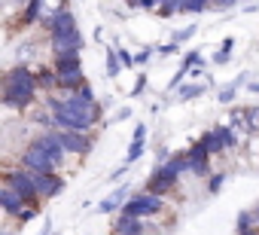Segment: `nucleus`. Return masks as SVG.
<instances>
[{
  "label": "nucleus",
  "instance_id": "nucleus-1",
  "mask_svg": "<svg viewBox=\"0 0 259 235\" xmlns=\"http://www.w3.org/2000/svg\"><path fill=\"white\" fill-rule=\"evenodd\" d=\"M49 107H52V123L61 126V129H79V132H89V129L98 123V116H101L98 101L79 95L76 89H70L67 98H52Z\"/></svg>",
  "mask_w": 259,
  "mask_h": 235
},
{
  "label": "nucleus",
  "instance_id": "nucleus-2",
  "mask_svg": "<svg viewBox=\"0 0 259 235\" xmlns=\"http://www.w3.org/2000/svg\"><path fill=\"white\" fill-rule=\"evenodd\" d=\"M34 92H37V80L25 64H16V67L7 70V76H4V104H10L16 110H25L34 101Z\"/></svg>",
  "mask_w": 259,
  "mask_h": 235
},
{
  "label": "nucleus",
  "instance_id": "nucleus-3",
  "mask_svg": "<svg viewBox=\"0 0 259 235\" xmlns=\"http://www.w3.org/2000/svg\"><path fill=\"white\" fill-rule=\"evenodd\" d=\"M165 205H162V195H156V192H138V195H132L125 205H122V214L125 217H156L159 211H162Z\"/></svg>",
  "mask_w": 259,
  "mask_h": 235
},
{
  "label": "nucleus",
  "instance_id": "nucleus-4",
  "mask_svg": "<svg viewBox=\"0 0 259 235\" xmlns=\"http://www.w3.org/2000/svg\"><path fill=\"white\" fill-rule=\"evenodd\" d=\"M55 80H58V86H64V89H73V86L85 83V80H82L79 55H55Z\"/></svg>",
  "mask_w": 259,
  "mask_h": 235
},
{
  "label": "nucleus",
  "instance_id": "nucleus-5",
  "mask_svg": "<svg viewBox=\"0 0 259 235\" xmlns=\"http://www.w3.org/2000/svg\"><path fill=\"white\" fill-rule=\"evenodd\" d=\"M0 205H4V211L16 214V217H19V220H25V223L37 217V211L28 205V199H25V195H22L13 183H7L4 189H0Z\"/></svg>",
  "mask_w": 259,
  "mask_h": 235
},
{
  "label": "nucleus",
  "instance_id": "nucleus-6",
  "mask_svg": "<svg viewBox=\"0 0 259 235\" xmlns=\"http://www.w3.org/2000/svg\"><path fill=\"white\" fill-rule=\"evenodd\" d=\"M177 171L165 162V165H159L153 174H150V180H147V189L150 192H156V195H165V192H171V186H177Z\"/></svg>",
  "mask_w": 259,
  "mask_h": 235
},
{
  "label": "nucleus",
  "instance_id": "nucleus-7",
  "mask_svg": "<svg viewBox=\"0 0 259 235\" xmlns=\"http://www.w3.org/2000/svg\"><path fill=\"white\" fill-rule=\"evenodd\" d=\"M82 34H79V28L76 31H67V34H52V52L55 55H79V49H82Z\"/></svg>",
  "mask_w": 259,
  "mask_h": 235
},
{
  "label": "nucleus",
  "instance_id": "nucleus-8",
  "mask_svg": "<svg viewBox=\"0 0 259 235\" xmlns=\"http://www.w3.org/2000/svg\"><path fill=\"white\" fill-rule=\"evenodd\" d=\"M22 165H25L28 171H55V168H58V162H55L46 150H40V147H34V144L25 150Z\"/></svg>",
  "mask_w": 259,
  "mask_h": 235
},
{
  "label": "nucleus",
  "instance_id": "nucleus-9",
  "mask_svg": "<svg viewBox=\"0 0 259 235\" xmlns=\"http://www.w3.org/2000/svg\"><path fill=\"white\" fill-rule=\"evenodd\" d=\"M58 138H61L64 150H67V153H73V156H82V153H89V150H92V138H89L85 132H79V129H64Z\"/></svg>",
  "mask_w": 259,
  "mask_h": 235
},
{
  "label": "nucleus",
  "instance_id": "nucleus-10",
  "mask_svg": "<svg viewBox=\"0 0 259 235\" xmlns=\"http://www.w3.org/2000/svg\"><path fill=\"white\" fill-rule=\"evenodd\" d=\"M207 159H210V150H207L204 141L198 138V141L189 147V171L198 174V177H207V174H210V162H207Z\"/></svg>",
  "mask_w": 259,
  "mask_h": 235
},
{
  "label": "nucleus",
  "instance_id": "nucleus-11",
  "mask_svg": "<svg viewBox=\"0 0 259 235\" xmlns=\"http://www.w3.org/2000/svg\"><path fill=\"white\" fill-rule=\"evenodd\" d=\"M34 174V183H37V192L43 199H55L61 189H64V180L55 174V171H31Z\"/></svg>",
  "mask_w": 259,
  "mask_h": 235
},
{
  "label": "nucleus",
  "instance_id": "nucleus-12",
  "mask_svg": "<svg viewBox=\"0 0 259 235\" xmlns=\"http://www.w3.org/2000/svg\"><path fill=\"white\" fill-rule=\"evenodd\" d=\"M46 28H49V34H67V31H76V19L70 10L58 7L55 13H46Z\"/></svg>",
  "mask_w": 259,
  "mask_h": 235
},
{
  "label": "nucleus",
  "instance_id": "nucleus-13",
  "mask_svg": "<svg viewBox=\"0 0 259 235\" xmlns=\"http://www.w3.org/2000/svg\"><path fill=\"white\" fill-rule=\"evenodd\" d=\"M7 183H13V186L28 199V202H31L34 195H40V192H37V183H34V174H31L25 165H22L19 171H10V174H7Z\"/></svg>",
  "mask_w": 259,
  "mask_h": 235
},
{
  "label": "nucleus",
  "instance_id": "nucleus-14",
  "mask_svg": "<svg viewBox=\"0 0 259 235\" xmlns=\"http://www.w3.org/2000/svg\"><path fill=\"white\" fill-rule=\"evenodd\" d=\"M31 144H34V147H40V150H46V153H49V156H52V159H55L58 165H61V159H64V153H67V150H64V144H61V138H58L55 132H46V135H40V138H34Z\"/></svg>",
  "mask_w": 259,
  "mask_h": 235
},
{
  "label": "nucleus",
  "instance_id": "nucleus-15",
  "mask_svg": "<svg viewBox=\"0 0 259 235\" xmlns=\"http://www.w3.org/2000/svg\"><path fill=\"white\" fill-rule=\"evenodd\" d=\"M128 199H132V195H128V186H116V189H113L107 199H101V202H98V211H101V214L122 211V205H125Z\"/></svg>",
  "mask_w": 259,
  "mask_h": 235
},
{
  "label": "nucleus",
  "instance_id": "nucleus-16",
  "mask_svg": "<svg viewBox=\"0 0 259 235\" xmlns=\"http://www.w3.org/2000/svg\"><path fill=\"white\" fill-rule=\"evenodd\" d=\"M144 141H147V126L138 123V126H135V138H132V147H128L125 162H138V159L144 156Z\"/></svg>",
  "mask_w": 259,
  "mask_h": 235
},
{
  "label": "nucleus",
  "instance_id": "nucleus-17",
  "mask_svg": "<svg viewBox=\"0 0 259 235\" xmlns=\"http://www.w3.org/2000/svg\"><path fill=\"white\" fill-rule=\"evenodd\" d=\"M192 64H195V67H201V55H198V52H186V55H183V64H180V70L171 76L168 89H177V86H180V80H183V76L192 70Z\"/></svg>",
  "mask_w": 259,
  "mask_h": 235
},
{
  "label": "nucleus",
  "instance_id": "nucleus-18",
  "mask_svg": "<svg viewBox=\"0 0 259 235\" xmlns=\"http://www.w3.org/2000/svg\"><path fill=\"white\" fill-rule=\"evenodd\" d=\"M116 229H119V235H144V220L141 217H119V223H116Z\"/></svg>",
  "mask_w": 259,
  "mask_h": 235
},
{
  "label": "nucleus",
  "instance_id": "nucleus-19",
  "mask_svg": "<svg viewBox=\"0 0 259 235\" xmlns=\"http://www.w3.org/2000/svg\"><path fill=\"white\" fill-rule=\"evenodd\" d=\"M201 141H204V147L210 150V156H213V153H223V150H226V141H223V135H220L217 129H213V132H207V135H204Z\"/></svg>",
  "mask_w": 259,
  "mask_h": 235
},
{
  "label": "nucleus",
  "instance_id": "nucleus-20",
  "mask_svg": "<svg viewBox=\"0 0 259 235\" xmlns=\"http://www.w3.org/2000/svg\"><path fill=\"white\" fill-rule=\"evenodd\" d=\"M213 4V0H180V13H204L207 7Z\"/></svg>",
  "mask_w": 259,
  "mask_h": 235
},
{
  "label": "nucleus",
  "instance_id": "nucleus-21",
  "mask_svg": "<svg viewBox=\"0 0 259 235\" xmlns=\"http://www.w3.org/2000/svg\"><path fill=\"white\" fill-rule=\"evenodd\" d=\"M43 4H46V0H31V4L25 7V25L37 22V19L43 16Z\"/></svg>",
  "mask_w": 259,
  "mask_h": 235
},
{
  "label": "nucleus",
  "instance_id": "nucleus-22",
  "mask_svg": "<svg viewBox=\"0 0 259 235\" xmlns=\"http://www.w3.org/2000/svg\"><path fill=\"white\" fill-rule=\"evenodd\" d=\"M204 92V86H198V83H189V86H183L180 92H177V98L180 101H192V98H198Z\"/></svg>",
  "mask_w": 259,
  "mask_h": 235
},
{
  "label": "nucleus",
  "instance_id": "nucleus-23",
  "mask_svg": "<svg viewBox=\"0 0 259 235\" xmlns=\"http://www.w3.org/2000/svg\"><path fill=\"white\" fill-rule=\"evenodd\" d=\"M122 70V61H119V52L116 49H107V73L110 76H116Z\"/></svg>",
  "mask_w": 259,
  "mask_h": 235
},
{
  "label": "nucleus",
  "instance_id": "nucleus-24",
  "mask_svg": "<svg viewBox=\"0 0 259 235\" xmlns=\"http://www.w3.org/2000/svg\"><path fill=\"white\" fill-rule=\"evenodd\" d=\"M174 13H180V0H162L159 4V16L162 19H171Z\"/></svg>",
  "mask_w": 259,
  "mask_h": 235
},
{
  "label": "nucleus",
  "instance_id": "nucleus-25",
  "mask_svg": "<svg viewBox=\"0 0 259 235\" xmlns=\"http://www.w3.org/2000/svg\"><path fill=\"white\" fill-rule=\"evenodd\" d=\"M232 46H235V40H232V37H229V40H223V46H220V52H217V58H213V61H217V64H226V61H229V55H232Z\"/></svg>",
  "mask_w": 259,
  "mask_h": 235
},
{
  "label": "nucleus",
  "instance_id": "nucleus-26",
  "mask_svg": "<svg viewBox=\"0 0 259 235\" xmlns=\"http://www.w3.org/2000/svg\"><path fill=\"white\" fill-rule=\"evenodd\" d=\"M217 132L223 135V141H226V147H235V144H238V132H235L232 126H217Z\"/></svg>",
  "mask_w": 259,
  "mask_h": 235
},
{
  "label": "nucleus",
  "instance_id": "nucleus-27",
  "mask_svg": "<svg viewBox=\"0 0 259 235\" xmlns=\"http://www.w3.org/2000/svg\"><path fill=\"white\" fill-rule=\"evenodd\" d=\"M244 123H247V129H250V132H259V107L247 110V120H244Z\"/></svg>",
  "mask_w": 259,
  "mask_h": 235
},
{
  "label": "nucleus",
  "instance_id": "nucleus-28",
  "mask_svg": "<svg viewBox=\"0 0 259 235\" xmlns=\"http://www.w3.org/2000/svg\"><path fill=\"white\" fill-rule=\"evenodd\" d=\"M189 37H195V25H186V28H180V31L174 34V43H186Z\"/></svg>",
  "mask_w": 259,
  "mask_h": 235
},
{
  "label": "nucleus",
  "instance_id": "nucleus-29",
  "mask_svg": "<svg viewBox=\"0 0 259 235\" xmlns=\"http://www.w3.org/2000/svg\"><path fill=\"white\" fill-rule=\"evenodd\" d=\"M116 52H119V61H122V67H135V55L128 52V49H122V46H116Z\"/></svg>",
  "mask_w": 259,
  "mask_h": 235
},
{
  "label": "nucleus",
  "instance_id": "nucleus-30",
  "mask_svg": "<svg viewBox=\"0 0 259 235\" xmlns=\"http://www.w3.org/2000/svg\"><path fill=\"white\" fill-rule=\"evenodd\" d=\"M220 101H223V104H232V101H235V83H232V86H226V89L220 92Z\"/></svg>",
  "mask_w": 259,
  "mask_h": 235
},
{
  "label": "nucleus",
  "instance_id": "nucleus-31",
  "mask_svg": "<svg viewBox=\"0 0 259 235\" xmlns=\"http://www.w3.org/2000/svg\"><path fill=\"white\" fill-rule=\"evenodd\" d=\"M223 180H226L223 174H213V177H210V186H207V189H210V192H220V189H223Z\"/></svg>",
  "mask_w": 259,
  "mask_h": 235
},
{
  "label": "nucleus",
  "instance_id": "nucleus-32",
  "mask_svg": "<svg viewBox=\"0 0 259 235\" xmlns=\"http://www.w3.org/2000/svg\"><path fill=\"white\" fill-rule=\"evenodd\" d=\"M144 86H147V76H144V73H138V83H135L132 95H141V92H144Z\"/></svg>",
  "mask_w": 259,
  "mask_h": 235
},
{
  "label": "nucleus",
  "instance_id": "nucleus-33",
  "mask_svg": "<svg viewBox=\"0 0 259 235\" xmlns=\"http://www.w3.org/2000/svg\"><path fill=\"white\" fill-rule=\"evenodd\" d=\"M162 0H141V10H159Z\"/></svg>",
  "mask_w": 259,
  "mask_h": 235
},
{
  "label": "nucleus",
  "instance_id": "nucleus-34",
  "mask_svg": "<svg viewBox=\"0 0 259 235\" xmlns=\"http://www.w3.org/2000/svg\"><path fill=\"white\" fill-rule=\"evenodd\" d=\"M147 58H150V46H147L144 52H138V55H135V64H147Z\"/></svg>",
  "mask_w": 259,
  "mask_h": 235
},
{
  "label": "nucleus",
  "instance_id": "nucleus-35",
  "mask_svg": "<svg viewBox=\"0 0 259 235\" xmlns=\"http://www.w3.org/2000/svg\"><path fill=\"white\" fill-rule=\"evenodd\" d=\"M238 0H213V7H220V10H229V7H235Z\"/></svg>",
  "mask_w": 259,
  "mask_h": 235
},
{
  "label": "nucleus",
  "instance_id": "nucleus-36",
  "mask_svg": "<svg viewBox=\"0 0 259 235\" xmlns=\"http://www.w3.org/2000/svg\"><path fill=\"white\" fill-rule=\"evenodd\" d=\"M177 46H180V43H165V46H162L159 52H165V55H171V52H177Z\"/></svg>",
  "mask_w": 259,
  "mask_h": 235
},
{
  "label": "nucleus",
  "instance_id": "nucleus-37",
  "mask_svg": "<svg viewBox=\"0 0 259 235\" xmlns=\"http://www.w3.org/2000/svg\"><path fill=\"white\" fill-rule=\"evenodd\" d=\"M49 232H52V223L46 220V226H43V235H49Z\"/></svg>",
  "mask_w": 259,
  "mask_h": 235
},
{
  "label": "nucleus",
  "instance_id": "nucleus-38",
  "mask_svg": "<svg viewBox=\"0 0 259 235\" xmlns=\"http://www.w3.org/2000/svg\"><path fill=\"white\" fill-rule=\"evenodd\" d=\"M128 7H141V0H128Z\"/></svg>",
  "mask_w": 259,
  "mask_h": 235
}]
</instances>
